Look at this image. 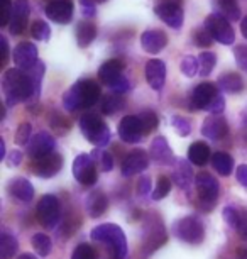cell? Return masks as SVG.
I'll return each mask as SVG.
<instances>
[{"mask_svg": "<svg viewBox=\"0 0 247 259\" xmlns=\"http://www.w3.org/2000/svg\"><path fill=\"white\" fill-rule=\"evenodd\" d=\"M2 90L9 107L17 105L19 102L34 100L36 87L31 75L21 68H11L2 76Z\"/></svg>", "mask_w": 247, "mask_h": 259, "instance_id": "obj_1", "label": "cell"}, {"mask_svg": "<svg viewBox=\"0 0 247 259\" xmlns=\"http://www.w3.org/2000/svg\"><path fill=\"white\" fill-rule=\"evenodd\" d=\"M102 92L98 83L93 80H80L63 95V107L68 112H76L80 109H90L100 100Z\"/></svg>", "mask_w": 247, "mask_h": 259, "instance_id": "obj_2", "label": "cell"}, {"mask_svg": "<svg viewBox=\"0 0 247 259\" xmlns=\"http://www.w3.org/2000/svg\"><path fill=\"white\" fill-rule=\"evenodd\" d=\"M91 241L107 244L112 252V259H125L127 256V239L117 224H102L90 232Z\"/></svg>", "mask_w": 247, "mask_h": 259, "instance_id": "obj_3", "label": "cell"}, {"mask_svg": "<svg viewBox=\"0 0 247 259\" xmlns=\"http://www.w3.org/2000/svg\"><path fill=\"white\" fill-rule=\"evenodd\" d=\"M80 131L86 141L95 144L96 148H104L110 141V129L98 115L85 114L80 117Z\"/></svg>", "mask_w": 247, "mask_h": 259, "instance_id": "obj_4", "label": "cell"}, {"mask_svg": "<svg viewBox=\"0 0 247 259\" xmlns=\"http://www.w3.org/2000/svg\"><path fill=\"white\" fill-rule=\"evenodd\" d=\"M173 234L186 244H200L205 239V227L198 217H181L173 224Z\"/></svg>", "mask_w": 247, "mask_h": 259, "instance_id": "obj_5", "label": "cell"}, {"mask_svg": "<svg viewBox=\"0 0 247 259\" xmlns=\"http://www.w3.org/2000/svg\"><path fill=\"white\" fill-rule=\"evenodd\" d=\"M205 27L217 42L225 45V46L234 45V41H235L234 27H232L229 19H225L224 16H220V14H217V12L210 14V16L205 19Z\"/></svg>", "mask_w": 247, "mask_h": 259, "instance_id": "obj_6", "label": "cell"}, {"mask_svg": "<svg viewBox=\"0 0 247 259\" xmlns=\"http://www.w3.org/2000/svg\"><path fill=\"white\" fill-rule=\"evenodd\" d=\"M37 221L42 227L46 229H55V226L60 222L61 217V205L55 195H42L39 203L36 208Z\"/></svg>", "mask_w": 247, "mask_h": 259, "instance_id": "obj_7", "label": "cell"}, {"mask_svg": "<svg viewBox=\"0 0 247 259\" xmlns=\"http://www.w3.org/2000/svg\"><path fill=\"white\" fill-rule=\"evenodd\" d=\"M73 177L78 183L85 185V187H91L98 180V173H96V164L91 154H80L76 156L73 163Z\"/></svg>", "mask_w": 247, "mask_h": 259, "instance_id": "obj_8", "label": "cell"}, {"mask_svg": "<svg viewBox=\"0 0 247 259\" xmlns=\"http://www.w3.org/2000/svg\"><path fill=\"white\" fill-rule=\"evenodd\" d=\"M195 183L202 203L207 208H212L214 203L217 202V198H219V183H217V180L208 173H198Z\"/></svg>", "mask_w": 247, "mask_h": 259, "instance_id": "obj_9", "label": "cell"}, {"mask_svg": "<svg viewBox=\"0 0 247 259\" xmlns=\"http://www.w3.org/2000/svg\"><path fill=\"white\" fill-rule=\"evenodd\" d=\"M219 94L220 92L217 90V85H214V83H200L193 90L190 104L195 110H208Z\"/></svg>", "mask_w": 247, "mask_h": 259, "instance_id": "obj_10", "label": "cell"}, {"mask_svg": "<svg viewBox=\"0 0 247 259\" xmlns=\"http://www.w3.org/2000/svg\"><path fill=\"white\" fill-rule=\"evenodd\" d=\"M117 133H119V138L122 139L124 143H127V144L139 143L144 134L139 115H125L124 119L119 122Z\"/></svg>", "mask_w": 247, "mask_h": 259, "instance_id": "obj_11", "label": "cell"}, {"mask_svg": "<svg viewBox=\"0 0 247 259\" xmlns=\"http://www.w3.org/2000/svg\"><path fill=\"white\" fill-rule=\"evenodd\" d=\"M61 168H63V158H61V154H58V153H51L47 156H42L39 159L32 161V171L41 178L56 177L61 171Z\"/></svg>", "mask_w": 247, "mask_h": 259, "instance_id": "obj_12", "label": "cell"}, {"mask_svg": "<svg viewBox=\"0 0 247 259\" xmlns=\"http://www.w3.org/2000/svg\"><path fill=\"white\" fill-rule=\"evenodd\" d=\"M56 141L50 133H37L32 136V139L27 144V154L32 159H39L42 156H47L55 151Z\"/></svg>", "mask_w": 247, "mask_h": 259, "instance_id": "obj_13", "label": "cell"}, {"mask_svg": "<svg viewBox=\"0 0 247 259\" xmlns=\"http://www.w3.org/2000/svg\"><path fill=\"white\" fill-rule=\"evenodd\" d=\"M12 58H14V63L17 65V68L27 71L37 63V48H36V45H32V42L22 41L14 48Z\"/></svg>", "mask_w": 247, "mask_h": 259, "instance_id": "obj_14", "label": "cell"}, {"mask_svg": "<svg viewBox=\"0 0 247 259\" xmlns=\"http://www.w3.org/2000/svg\"><path fill=\"white\" fill-rule=\"evenodd\" d=\"M149 158H151V156H149L146 151L135 149L125 156L124 163L120 166V171H122L124 177H134V175H137V173H142L149 166Z\"/></svg>", "mask_w": 247, "mask_h": 259, "instance_id": "obj_15", "label": "cell"}, {"mask_svg": "<svg viewBox=\"0 0 247 259\" xmlns=\"http://www.w3.org/2000/svg\"><path fill=\"white\" fill-rule=\"evenodd\" d=\"M154 12L166 26L173 29H181L183 21H185V14L181 11V6H176V4H156Z\"/></svg>", "mask_w": 247, "mask_h": 259, "instance_id": "obj_16", "label": "cell"}, {"mask_svg": "<svg viewBox=\"0 0 247 259\" xmlns=\"http://www.w3.org/2000/svg\"><path fill=\"white\" fill-rule=\"evenodd\" d=\"M46 16L56 24H68L73 19V2L71 0H53L46 7Z\"/></svg>", "mask_w": 247, "mask_h": 259, "instance_id": "obj_17", "label": "cell"}, {"mask_svg": "<svg viewBox=\"0 0 247 259\" xmlns=\"http://www.w3.org/2000/svg\"><path fill=\"white\" fill-rule=\"evenodd\" d=\"M29 2L27 0H16L12 6V16H11V24H9V31L12 36H19L24 32L26 24L29 21Z\"/></svg>", "mask_w": 247, "mask_h": 259, "instance_id": "obj_18", "label": "cell"}, {"mask_svg": "<svg viewBox=\"0 0 247 259\" xmlns=\"http://www.w3.org/2000/svg\"><path fill=\"white\" fill-rule=\"evenodd\" d=\"M149 156H151V159L156 164H164V166L173 164L174 161H176L166 138H163V136H156V138L153 139L151 149H149Z\"/></svg>", "mask_w": 247, "mask_h": 259, "instance_id": "obj_19", "label": "cell"}, {"mask_svg": "<svg viewBox=\"0 0 247 259\" xmlns=\"http://www.w3.org/2000/svg\"><path fill=\"white\" fill-rule=\"evenodd\" d=\"M168 45V36L166 32L159 31V29H149L140 36V46L146 53H151V55H156V53H161Z\"/></svg>", "mask_w": 247, "mask_h": 259, "instance_id": "obj_20", "label": "cell"}, {"mask_svg": "<svg viewBox=\"0 0 247 259\" xmlns=\"http://www.w3.org/2000/svg\"><path fill=\"white\" fill-rule=\"evenodd\" d=\"M227 133H229V125H227V120L222 115L207 117L202 125V134L212 141L225 138Z\"/></svg>", "mask_w": 247, "mask_h": 259, "instance_id": "obj_21", "label": "cell"}, {"mask_svg": "<svg viewBox=\"0 0 247 259\" xmlns=\"http://www.w3.org/2000/svg\"><path fill=\"white\" fill-rule=\"evenodd\" d=\"M146 80L154 90H161L166 81V65L161 60H151L146 63Z\"/></svg>", "mask_w": 247, "mask_h": 259, "instance_id": "obj_22", "label": "cell"}, {"mask_svg": "<svg viewBox=\"0 0 247 259\" xmlns=\"http://www.w3.org/2000/svg\"><path fill=\"white\" fill-rule=\"evenodd\" d=\"M9 193H11V197H14L19 202H31L34 198V187L32 183L29 182L26 178H14L9 182Z\"/></svg>", "mask_w": 247, "mask_h": 259, "instance_id": "obj_23", "label": "cell"}, {"mask_svg": "<svg viewBox=\"0 0 247 259\" xmlns=\"http://www.w3.org/2000/svg\"><path fill=\"white\" fill-rule=\"evenodd\" d=\"M122 71H124V63L122 61H119V60H109V61H105L104 65L100 66L98 78H100L102 83H105V85L112 87L115 81L120 80V78L124 76Z\"/></svg>", "mask_w": 247, "mask_h": 259, "instance_id": "obj_24", "label": "cell"}, {"mask_svg": "<svg viewBox=\"0 0 247 259\" xmlns=\"http://www.w3.org/2000/svg\"><path fill=\"white\" fill-rule=\"evenodd\" d=\"M109 207V198L102 190H95L86 197V212L90 213V217H102L105 213V210Z\"/></svg>", "mask_w": 247, "mask_h": 259, "instance_id": "obj_25", "label": "cell"}, {"mask_svg": "<svg viewBox=\"0 0 247 259\" xmlns=\"http://www.w3.org/2000/svg\"><path fill=\"white\" fill-rule=\"evenodd\" d=\"M193 180V169L190 163L186 159H176L173 169V182L176 183V187L185 190Z\"/></svg>", "mask_w": 247, "mask_h": 259, "instance_id": "obj_26", "label": "cell"}, {"mask_svg": "<svg viewBox=\"0 0 247 259\" xmlns=\"http://www.w3.org/2000/svg\"><path fill=\"white\" fill-rule=\"evenodd\" d=\"M188 159H190V163L195 166H205L208 161L212 159V153H210L208 144L203 143V141L193 143L190 146V149H188Z\"/></svg>", "mask_w": 247, "mask_h": 259, "instance_id": "obj_27", "label": "cell"}, {"mask_svg": "<svg viewBox=\"0 0 247 259\" xmlns=\"http://www.w3.org/2000/svg\"><path fill=\"white\" fill-rule=\"evenodd\" d=\"M96 37V27L90 21H83L76 27V42L80 48H88Z\"/></svg>", "mask_w": 247, "mask_h": 259, "instance_id": "obj_28", "label": "cell"}, {"mask_svg": "<svg viewBox=\"0 0 247 259\" xmlns=\"http://www.w3.org/2000/svg\"><path fill=\"white\" fill-rule=\"evenodd\" d=\"M212 166L222 177H229L232 169H234V159H232L230 154L219 151V153L212 154Z\"/></svg>", "mask_w": 247, "mask_h": 259, "instance_id": "obj_29", "label": "cell"}, {"mask_svg": "<svg viewBox=\"0 0 247 259\" xmlns=\"http://www.w3.org/2000/svg\"><path fill=\"white\" fill-rule=\"evenodd\" d=\"M219 89L227 92V94H239L244 89V81L237 73H225L219 80Z\"/></svg>", "mask_w": 247, "mask_h": 259, "instance_id": "obj_30", "label": "cell"}, {"mask_svg": "<svg viewBox=\"0 0 247 259\" xmlns=\"http://www.w3.org/2000/svg\"><path fill=\"white\" fill-rule=\"evenodd\" d=\"M164 242H166V232H164V227L161 226V222H159L156 227H151V222H149V237H146L147 252L156 251Z\"/></svg>", "mask_w": 247, "mask_h": 259, "instance_id": "obj_31", "label": "cell"}, {"mask_svg": "<svg viewBox=\"0 0 247 259\" xmlns=\"http://www.w3.org/2000/svg\"><path fill=\"white\" fill-rule=\"evenodd\" d=\"M215 6L219 9L220 16H224L229 21H239L240 19V9L235 0H215Z\"/></svg>", "mask_w": 247, "mask_h": 259, "instance_id": "obj_32", "label": "cell"}, {"mask_svg": "<svg viewBox=\"0 0 247 259\" xmlns=\"http://www.w3.org/2000/svg\"><path fill=\"white\" fill-rule=\"evenodd\" d=\"M19 242L17 239L7 232L0 234V259H12L17 252Z\"/></svg>", "mask_w": 247, "mask_h": 259, "instance_id": "obj_33", "label": "cell"}, {"mask_svg": "<svg viewBox=\"0 0 247 259\" xmlns=\"http://www.w3.org/2000/svg\"><path fill=\"white\" fill-rule=\"evenodd\" d=\"M124 107H125V102H124L122 97L117 95V94H110V95H107V97H104V99H102L100 109H102V114L112 115L117 110L124 109Z\"/></svg>", "mask_w": 247, "mask_h": 259, "instance_id": "obj_34", "label": "cell"}, {"mask_svg": "<svg viewBox=\"0 0 247 259\" xmlns=\"http://www.w3.org/2000/svg\"><path fill=\"white\" fill-rule=\"evenodd\" d=\"M31 242H32L34 251L39 254L41 257H46L53 249V241L50 239V236H46V234H42V232L34 234Z\"/></svg>", "mask_w": 247, "mask_h": 259, "instance_id": "obj_35", "label": "cell"}, {"mask_svg": "<svg viewBox=\"0 0 247 259\" xmlns=\"http://www.w3.org/2000/svg\"><path fill=\"white\" fill-rule=\"evenodd\" d=\"M198 63H200V75L202 76H208L215 68V63H217V58L214 53H208V51H203L200 56H198Z\"/></svg>", "mask_w": 247, "mask_h": 259, "instance_id": "obj_36", "label": "cell"}, {"mask_svg": "<svg viewBox=\"0 0 247 259\" xmlns=\"http://www.w3.org/2000/svg\"><path fill=\"white\" fill-rule=\"evenodd\" d=\"M180 68H181V73L185 76H195L198 71H200V63H198V58H195V56H191V55H188V56H185L181 60V65H180Z\"/></svg>", "mask_w": 247, "mask_h": 259, "instance_id": "obj_37", "label": "cell"}, {"mask_svg": "<svg viewBox=\"0 0 247 259\" xmlns=\"http://www.w3.org/2000/svg\"><path fill=\"white\" fill-rule=\"evenodd\" d=\"M91 156H93V159H95V164H98V168L102 171H110L114 168V159L107 151L96 149V151H93V154Z\"/></svg>", "mask_w": 247, "mask_h": 259, "instance_id": "obj_38", "label": "cell"}, {"mask_svg": "<svg viewBox=\"0 0 247 259\" xmlns=\"http://www.w3.org/2000/svg\"><path fill=\"white\" fill-rule=\"evenodd\" d=\"M139 119H140V124H142V129H144V134L146 133H153L154 129L158 127L159 120H158V115L154 114L153 110H144L139 114Z\"/></svg>", "mask_w": 247, "mask_h": 259, "instance_id": "obj_39", "label": "cell"}, {"mask_svg": "<svg viewBox=\"0 0 247 259\" xmlns=\"http://www.w3.org/2000/svg\"><path fill=\"white\" fill-rule=\"evenodd\" d=\"M31 34L34 39H37V41H47L51 36V29L44 21H36L31 27Z\"/></svg>", "mask_w": 247, "mask_h": 259, "instance_id": "obj_40", "label": "cell"}, {"mask_svg": "<svg viewBox=\"0 0 247 259\" xmlns=\"http://www.w3.org/2000/svg\"><path fill=\"white\" fill-rule=\"evenodd\" d=\"M169 190H171V182H169V178L159 177L151 197H153V200H156V202H158V200H163L164 197H166V195L169 193Z\"/></svg>", "mask_w": 247, "mask_h": 259, "instance_id": "obj_41", "label": "cell"}, {"mask_svg": "<svg viewBox=\"0 0 247 259\" xmlns=\"http://www.w3.org/2000/svg\"><path fill=\"white\" fill-rule=\"evenodd\" d=\"M31 133H32V125L29 122H22L21 125L17 127V133H16V143L19 146H24V144H29L31 141Z\"/></svg>", "mask_w": 247, "mask_h": 259, "instance_id": "obj_42", "label": "cell"}, {"mask_svg": "<svg viewBox=\"0 0 247 259\" xmlns=\"http://www.w3.org/2000/svg\"><path fill=\"white\" fill-rule=\"evenodd\" d=\"M173 127L176 129V133L181 136V138H186L188 134L191 133V124L190 120L185 119V117H180V115H174L173 120H171Z\"/></svg>", "mask_w": 247, "mask_h": 259, "instance_id": "obj_43", "label": "cell"}, {"mask_svg": "<svg viewBox=\"0 0 247 259\" xmlns=\"http://www.w3.org/2000/svg\"><path fill=\"white\" fill-rule=\"evenodd\" d=\"M193 37H195V45L200 48H210L212 42H214V37H212V34L207 31V27L196 29L195 34H193Z\"/></svg>", "mask_w": 247, "mask_h": 259, "instance_id": "obj_44", "label": "cell"}, {"mask_svg": "<svg viewBox=\"0 0 247 259\" xmlns=\"http://www.w3.org/2000/svg\"><path fill=\"white\" fill-rule=\"evenodd\" d=\"M71 259H96V252L90 244H80L73 251Z\"/></svg>", "mask_w": 247, "mask_h": 259, "instance_id": "obj_45", "label": "cell"}, {"mask_svg": "<svg viewBox=\"0 0 247 259\" xmlns=\"http://www.w3.org/2000/svg\"><path fill=\"white\" fill-rule=\"evenodd\" d=\"M224 221H225L227 226L237 229L239 221H240V210H237L234 207H225L224 208Z\"/></svg>", "mask_w": 247, "mask_h": 259, "instance_id": "obj_46", "label": "cell"}, {"mask_svg": "<svg viewBox=\"0 0 247 259\" xmlns=\"http://www.w3.org/2000/svg\"><path fill=\"white\" fill-rule=\"evenodd\" d=\"M51 127L56 131L58 134H65L66 131L71 127V122L68 120V119H65V117L55 114V115L51 117Z\"/></svg>", "mask_w": 247, "mask_h": 259, "instance_id": "obj_47", "label": "cell"}, {"mask_svg": "<svg viewBox=\"0 0 247 259\" xmlns=\"http://www.w3.org/2000/svg\"><path fill=\"white\" fill-rule=\"evenodd\" d=\"M234 56H235L237 65L244 71H247V46H237L234 50Z\"/></svg>", "mask_w": 247, "mask_h": 259, "instance_id": "obj_48", "label": "cell"}, {"mask_svg": "<svg viewBox=\"0 0 247 259\" xmlns=\"http://www.w3.org/2000/svg\"><path fill=\"white\" fill-rule=\"evenodd\" d=\"M11 16H12V4L11 0H2V21H0V26L6 27L11 24Z\"/></svg>", "mask_w": 247, "mask_h": 259, "instance_id": "obj_49", "label": "cell"}, {"mask_svg": "<svg viewBox=\"0 0 247 259\" xmlns=\"http://www.w3.org/2000/svg\"><path fill=\"white\" fill-rule=\"evenodd\" d=\"M110 89H112V92L114 94H117V95H122V94H125V92H129L130 90V83H129V80L125 76H122L120 78V80H117L114 83L112 87H110Z\"/></svg>", "mask_w": 247, "mask_h": 259, "instance_id": "obj_50", "label": "cell"}, {"mask_svg": "<svg viewBox=\"0 0 247 259\" xmlns=\"http://www.w3.org/2000/svg\"><path fill=\"white\" fill-rule=\"evenodd\" d=\"M224 109H225V99H224V95L219 94V97L214 100V104L210 105L208 112H212V115H220L222 112H224Z\"/></svg>", "mask_w": 247, "mask_h": 259, "instance_id": "obj_51", "label": "cell"}, {"mask_svg": "<svg viewBox=\"0 0 247 259\" xmlns=\"http://www.w3.org/2000/svg\"><path fill=\"white\" fill-rule=\"evenodd\" d=\"M81 11H83L85 17H93L95 16V2L93 0H80Z\"/></svg>", "mask_w": 247, "mask_h": 259, "instance_id": "obj_52", "label": "cell"}, {"mask_svg": "<svg viewBox=\"0 0 247 259\" xmlns=\"http://www.w3.org/2000/svg\"><path fill=\"white\" fill-rule=\"evenodd\" d=\"M0 46H2V51H0V55H2V60H0V63H2V66H4L7 63V60H9V53H11L6 36H0Z\"/></svg>", "mask_w": 247, "mask_h": 259, "instance_id": "obj_53", "label": "cell"}, {"mask_svg": "<svg viewBox=\"0 0 247 259\" xmlns=\"http://www.w3.org/2000/svg\"><path fill=\"white\" fill-rule=\"evenodd\" d=\"M235 178L242 187H247V164H240L235 171Z\"/></svg>", "mask_w": 247, "mask_h": 259, "instance_id": "obj_54", "label": "cell"}, {"mask_svg": "<svg viewBox=\"0 0 247 259\" xmlns=\"http://www.w3.org/2000/svg\"><path fill=\"white\" fill-rule=\"evenodd\" d=\"M22 158H24V154L21 153V151H17V149H14L11 154H9V166H12V168H16V166H19L22 163Z\"/></svg>", "mask_w": 247, "mask_h": 259, "instance_id": "obj_55", "label": "cell"}, {"mask_svg": "<svg viewBox=\"0 0 247 259\" xmlns=\"http://www.w3.org/2000/svg\"><path fill=\"white\" fill-rule=\"evenodd\" d=\"M149 187H151V178H149V177L139 178V183H137V192H139V195L149 193Z\"/></svg>", "mask_w": 247, "mask_h": 259, "instance_id": "obj_56", "label": "cell"}, {"mask_svg": "<svg viewBox=\"0 0 247 259\" xmlns=\"http://www.w3.org/2000/svg\"><path fill=\"white\" fill-rule=\"evenodd\" d=\"M235 231L239 232L242 237H247V212H240V221Z\"/></svg>", "mask_w": 247, "mask_h": 259, "instance_id": "obj_57", "label": "cell"}, {"mask_svg": "<svg viewBox=\"0 0 247 259\" xmlns=\"http://www.w3.org/2000/svg\"><path fill=\"white\" fill-rule=\"evenodd\" d=\"M237 259H247V249L244 247L237 249Z\"/></svg>", "mask_w": 247, "mask_h": 259, "instance_id": "obj_58", "label": "cell"}, {"mask_svg": "<svg viewBox=\"0 0 247 259\" xmlns=\"http://www.w3.org/2000/svg\"><path fill=\"white\" fill-rule=\"evenodd\" d=\"M240 31L244 34V37L247 39V16L242 19V24H240Z\"/></svg>", "mask_w": 247, "mask_h": 259, "instance_id": "obj_59", "label": "cell"}, {"mask_svg": "<svg viewBox=\"0 0 247 259\" xmlns=\"http://www.w3.org/2000/svg\"><path fill=\"white\" fill-rule=\"evenodd\" d=\"M6 158V143H4V139H0V159Z\"/></svg>", "mask_w": 247, "mask_h": 259, "instance_id": "obj_60", "label": "cell"}, {"mask_svg": "<svg viewBox=\"0 0 247 259\" xmlns=\"http://www.w3.org/2000/svg\"><path fill=\"white\" fill-rule=\"evenodd\" d=\"M183 0H159L158 4H176V6H181Z\"/></svg>", "mask_w": 247, "mask_h": 259, "instance_id": "obj_61", "label": "cell"}, {"mask_svg": "<svg viewBox=\"0 0 247 259\" xmlns=\"http://www.w3.org/2000/svg\"><path fill=\"white\" fill-rule=\"evenodd\" d=\"M17 259H37V257L34 256V254H29V252H26V254H21V256H19Z\"/></svg>", "mask_w": 247, "mask_h": 259, "instance_id": "obj_62", "label": "cell"}, {"mask_svg": "<svg viewBox=\"0 0 247 259\" xmlns=\"http://www.w3.org/2000/svg\"><path fill=\"white\" fill-rule=\"evenodd\" d=\"M93 2H95V4H104L105 0H93Z\"/></svg>", "mask_w": 247, "mask_h": 259, "instance_id": "obj_63", "label": "cell"}]
</instances>
